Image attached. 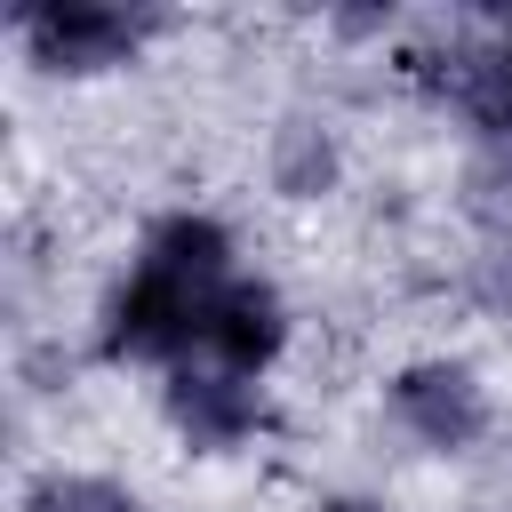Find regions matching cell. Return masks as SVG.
<instances>
[{"label": "cell", "mask_w": 512, "mask_h": 512, "mask_svg": "<svg viewBox=\"0 0 512 512\" xmlns=\"http://www.w3.org/2000/svg\"><path fill=\"white\" fill-rule=\"evenodd\" d=\"M200 296L184 288V280H168V272H136L120 296H112V328H104V352H120V360H152V352H176L192 328H200Z\"/></svg>", "instance_id": "1"}, {"label": "cell", "mask_w": 512, "mask_h": 512, "mask_svg": "<svg viewBox=\"0 0 512 512\" xmlns=\"http://www.w3.org/2000/svg\"><path fill=\"white\" fill-rule=\"evenodd\" d=\"M24 40H32L40 64H56V72H96V64H112V56L136 40V16L64 0V8H32V16H24Z\"/></svg>", "instance_id": "2"}, {"label": "cell", "mask_w": 512, "mask_h": 512, "mask_svg": "<svg viewBox=\"0 0 512 512\" xmlns=\"http://www.w3.org/2000/svg\"><path fill=\"white\" fill-rule=\"evenodd\" d=\"M392 400H400V416H408V424H416L432 448H464V440H480V424H488L480 384H472L464 368H448V360L408 368V376L392 384Z\"/></svg>", "instance_id": "3"}, {"label": "cell", "mask_w": 512, "mask_h": 512, "mask_svg": "<svg viewBox=\"0 0 512 512\" xmlns=\"http://www.w3.org/2000/svg\"><path fill=\"white\" fill-rule=\"evenodd\" d=\"M200 336H208L232 368H256V360H272V352H280V296H272V288H256V280H232L224 296H208Z\"/></svg>", "instance_id": "4"}, {"label": "cell", "mask_w": 512, "mask_h": 512, "mask_svg": "<svg viewBox=\"0 0 512 512\" xmlns=\"http://www.w3.org/2000/svg\"><path fill=\"white\" fill-rule=\"evenodd\" d=\"M168 408H176V424H184L200 448H224V440H240V432L256 424V400H248L240 384H224V376H176Z\"/></svg>", "instance_id": "5"}, {"label": "cell", "mask_w": 512, "mask_h": 512, "mask_svg": "<svg viewBox=\"0 0 512 512\" xmlns=\"http://www.w3.org/2000/svg\"><path fill=\"white\" fill-rule=\"evenodd\" d=\"M144 264L168 272V280H184V288H200V280L224 272V224H208V216H168V224L152 232Z\"/></svg>", "instance_id": "6"}, {"label": "cell", "mask_w": 512, "mask_h": 512, "mask_svg": "<svg viewBox=\"0 0 512 512\" xmlns=\"http://www.w3.org/2000/svg\"><path fill=\"white\" fill-rule=\"evenodd\" d=\"M328 168H336V152H328V136L296 120V128L280 136V184H288V192H320V184H328Z\"/></svg>", "instance_id": "7"}, {"label": "cell", "mask_w": 512, "mask_h": 512, "mask_svg": "<svg viewBox=\"0 0 512 512\" xmlns=\"http://www.w3.org/2000/svg\"><path fill=\"white\" fill-rule=\"evenodd\" d=\"M32 512H136L112 480H40L32 488Z\"/></svg>", "instance_id": "8"}, {"label": "cell", "mask_w": 512, "mask_h": 512, "mask_svg": "<svg viewBox=\"0 0 512 512\" xmlns=\"http://www.w3.org/2000/svg\"><path fill=\"white\" fill-rule=\"evenodd\" d=\"M472 208L488 224H512V136H496V152L472 168Z\"/></svg>", "instance_id": "9"}, {"label": "cell", "mask_w": 512, "mask_h": 512, "mask_svg": "<svg viewBox=\"0 0 512 512\" xmlns=\"http://www.w3.org/2000/svg\"><path fill=\"white\" fill-rule=\"evenodd\" d=\"M328 512H368V504H328Z\"/></svg>", "instance_id": "10"}]
</instances>
